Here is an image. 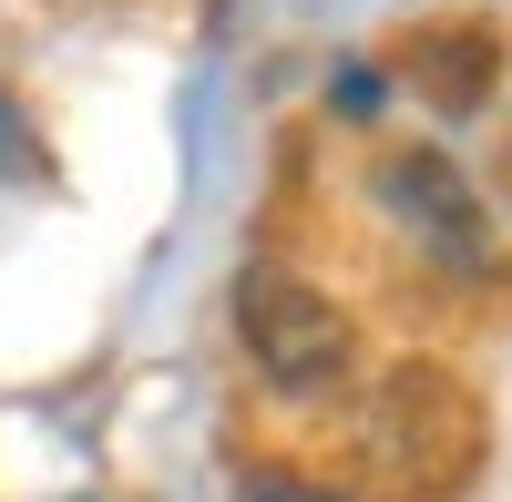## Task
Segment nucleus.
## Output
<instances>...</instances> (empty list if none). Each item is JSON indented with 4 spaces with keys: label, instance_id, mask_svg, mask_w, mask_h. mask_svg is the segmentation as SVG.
<instances>
[{
    "label": "nucleus",
    "instance_id": "nucleus-6",
    "mask_svg": "<svg viewBox=\"0 0 512 502\" xmlns=\"http://www.w3.org/2000/svg\"><path fill=\"white\" fill-rule=\"evenodd\" d=\"M328 103H338V113H379V72H369V62H349V72L328 82Z\"/></svg>",
    "mask_w": 512,
    "mask_h": 502
},
{
    "label": "nucleus",
    "instance_id": "nucleus-3",
    "mask_svg": "<svg viewBox=\"0 0 512 502\" xmlns=\"http://www.w3.org/2000/svg\"><path fill=\"white\" fill-rule=\"evenodd\" d=\"M379 205H390V226L441 277H492V257H502L492 205H482V185L461 175L451 154H390V164H379Z\"/></svg>",
    "mask_w": 512,
    "mask_h": 502
},
{
    "label": "nucleus",
    "instance_id": "nucleus-7",
    "mask_svg": "<svg viewBox=\"0 0 512 502\" xmlns=\"http://www.w3.org/2000/svg\"><path fill=\"white\" fill-rule=\"evenodd\" d=\"M0 164H31V144H21V123L0 113Z\"/></svg>",
    "mask_w": 512,
    "mask_h": 502
},
{
    "label": "nucleus",
    "instance_id": "nucleus-2",
    "mask_svg": "<svg viewBox=\"0 0 512 502\" xmlns=\"http://www.w3.org/2000/svg\"><path fill=\"white\" fill-rule=\"evenodd\" d=\"M349 441H359V462L390 492H451L482 462V410H472V390H461L451 369L410 359V369H390V380H369Z\"/></svg>",
    "mask_w": 512,
    "mask_h": 502
},
{
    "label": "nucleus",
    "instance_id": "nucleus-1",
    "mask_svg": "<svg viewBox=\"0 0 512 502\" xmlns=\"http://www.w3.org/2000/svg\"><path fill=\"white\" fill-rule=\"evenodd\" d=\"M236 349H246V369L267 390L328 400V390H349V369H359V318L297 267H246L236 277Z\"/></svg>",
    "mask_w": 512,
    "mask_h": 502
},
{
    "label": "nucleus",
    "instance_id": "nucleus-5",
    "mask_svg": "<svg viewBox=\"0 0 512 502\" xmlns=\"http://www.w3.org/2000/svg\"><path fill=\"white\" fill-rule=\"evenodd\" d=\"M236 502H349V492H318V482H287V472H256Z\"/></svg>",
    "mask_w": 512,
    "mask_h": 502
},
{
    "label": "nucleus",
    "instance_id": "nucleus-4",
    "mask_svg": "<svg viewBox=\"0 0 512 502\" xmlns=\"http://www.w3.org/2000/svg\"><path fill=\"white\" fill-rule=\"evenodd\" d=\"M410 82L431 113H482V93L502 82V31L492 21H431L410 41Z\"/></svg>",
    "mask_w": 512,
    "mask_h": 502
}]
</instances>
